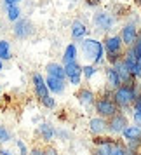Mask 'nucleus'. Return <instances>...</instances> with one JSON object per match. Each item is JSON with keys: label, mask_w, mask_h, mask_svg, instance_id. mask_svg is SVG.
<instances>
[{"label": "nucleus", "mask_w": 141, "mask_h": 155, "mask_svg": "<svg viewBox=\"0 0 141 155\" xmlns=\"http://www.w3.org/2000/svg\"><path fill=\"white\" fill-rule=\"evenodd\" d=\"M141 94V87L138 84V78H134L127 84H120L117 89H113L112 98L115 101V105L119 106V110H127L131 108L133 103L138 99V96Z\"/></svg>", "instance_id": "nucleus-1"}, {"label": "nucleus", "mask_w": 141, "mask_h": 155, "mask_svg": "<svg viewBox=\"0 0 141 155\" xmlns=\"http://www.w3.org/2000/svg\"><path fill=\"white\" fill-rule=\"evenodd\" d=\"M112 92H113L112 89H108V91L105 89L99 96H96V101H94V110H96V113L106 120L119 112V106L115 105V101L112 98Z\"/></svg>", "instance_id": "nucleus-2"}, {"label": "nucleus", "mask_w": 141, "mask_h": 155, "mask_svg": "<svg viewBox=\"0 0 141 155\" xmlns=\"http://www.w3.org/2000/svg\"><path fill=\"white\" fill-rule=\"evenodd\" d=\"M80 49L84 58L91 64H99L105 58V51H103V44L96 40V38H82L80 40Z\"/></svg>", "instance_id": "nucleus-3"}, {"label": "nucleus", "mask_w": 141, "mask_h": 155, "mask_svg": "<svg viewBox=\"0 0 141 155\" xmlns=\"http://www.w3.org/2000/svg\"><path fill=\"white\" fill-rule=\"evenodd\" d=\"M103 51L106 52V61L110 64H115L124 56V42L120 35H108L103 40Z\"/></svg>", "instance_id": "nucleus-4"}, {"label": "nucleus", "mask_w": 141, "mask_h": 155, "mask_svg": "<svg viewBox=\"0 0 141 155\" xmlns=\"http://www.w3.org/2000/svg\"><path fill=\"white\" fill-rule=\"evenodd\" d=\"M106 122H108V133L112 134V136H120V134H122V131L129 126L127 115L122 112V110H119V112L115 113L113 117H110Z\"/></svg>", "instance_id": "nucleus-5"}, {"label": "nucleus", "mask_w": 141, "mask_h": 155, "mask_svg": "<svg viewBox=\"0 0 141 155\" xmlns=\"http://www.w3.org/2000/svg\"><path fill=\"white\" fill-rule=\"evenodd\" d=\"M92 25H94V28L98 30V31H108V30L113 28V25H115V16L110 14V12H106V11H99L94 14L92 18Z\"/></svg>", "instance_id": "nucleus-6"}, {"label": "nucleus", "mask_w": 141, "mask_h": 155, "mask_svg": "<svg viewBox=\"0 0 141 155\" xmlns=\"http://www.w3.org/2000/svg\"><path fill=\"white\" fill-rule=\"evenodd\" d=\"M63 66H64V73H66V78L70 80V84L78 87L82 84V64L78 61H71V63H66Z\"/></svg>", "instance_id": "nucleus-7"}, {"label": "nucleus", "mask_w": 141, "mask_h": 155, "mask_svg": "<svg viewBox=\"0 0 141 155\" xmlns=\"http://www.w3.org/2000/svg\"><path fill=\"white\" fill-rule=\"evenodd\" d=\"M33 31H35V30H33L31 21H28V19H23V18H19V19L14 23V28H12L14 37H16V38H19V40H25V38L31 37V33H33Z\"/></svg>", "instance_id": "nucleus-8"}, {"label": "nucleus", "mask_w": 141, "mask_h": 155, "mask_svg": "<svg viewBox=\"0 0 141 155\" xmlns=\"http://www.w3.org/2000/svg\"><path fill=\"white\" fill-rule=\"evenodd\" d=\"M31 82H33V89H35V94L38 101L42 103L45 99L49 98V89H47V84H45V78L40 75V73H33V77H31Z\"/></svg>", "instance_id": "nucleus-9"}, {"label": "nucleus", "mask_w": 141, "mask_h": 155, "mask_svg": "<svg viewBox=\"0 0 141 155\" xmlns=\"http://www.w3.org/2000/svg\"><path fill=\"white\" fill-rule=\"evenodd\" d=\"M138 37H139V30H138V26L134 23H127L126 26L122 28V31H120V38H122V42H124L126 47H131L138 40Z\"/></svg>", "instance_id": "nucleus-10"}, {"label": "nucleus", "mask_w": 141, "mask_h": 155, "mask_svg": "<svg viewBox=\"0 0 141 155\" xmlns=\"http://www.w3.org/2000/svg\"><path fill=\"white\" fill-rule=\"evenodd\" d=\"M89 131H91L92 136H101V134L108 133V122L103 117H92L89 120Z\"/></svg>", "instance_id": "nucleus-11"}, {"label": "nucleus", "mask_w": 141, "mask_h": 155, "mask_svg": "<svg viewBox=\"0 0 141 155\" xmlns=\"http://www.w3.org/2000/svg\"><path fill=\"white\" fill-rule=\"evenodd\" d=\"M75 98L78 99V103L82 106H94V101H96V92L89 89V87H78Z\"/></svg>", "instance_id": "nucleus-12"}, {"label": "nucleus", "mask_w": 141, "mask_h": 155, "mask_svg": "<svg viewBox=\"0 0 141 155\" xmlns=\"http://www.w3.org/2000/svg\"><path fill=\"white\" fill-rule=\"evenodd\" d=\"M37 136L42 141H45V143H51L54 140V136H56V131H54V127L51 126L49 122H42L37 127Z\"/></svg>", "instance_id": "nucleus-13"}, {"label": "nucleus", "mask_w": 141, "mask_h": 155, "mask_svg": "<svg viewBox=\"0 0 141 155\" xmlns=\"http://www.w3.org/2000/svg\"><path fill=\"white\" fill-rule=\"evenodd\" d=\"M45 84H47L49 92H54V94H63L64 89H66V80H61V78H56V77H51V75H47V78H45Z\"/></svg>", "instance_id": "nucleus-14"}, {"label": "nucleus", "mask_w": 141, "mask_h": 155, "mask_svg": "<svg viewBox=\"0 0 141 155\" xmlns=\"http://www.w3.org/2000/svg\"><path fill=\"white\" fill-rule=\"evenodd\" d=\"M105 78H106V84H108V87L110 89H117L122 82H120V77H119V73H117V70L113 68V66H108L105 70Z\"/></svg>", "instance_id": "nucleus-15"}, {"label": "nucleus", "mask_w": 141, "mask_h": 155, "mask_svg": "<svg viewBox=\"0 0 141 155\" xmlns=\"http://www.w3.org/2000/svg\"><path fill=\"white\" fill-rule=\"evenodd\" d=\"M113 68L117 70V73H119V77H120V82L122 84H127V82H131V80H134V77L131 75V71L127 70V66L124 64V61L122 59H119L115 64H112Z\"/></svg>", "instance_id": "nucleus-16"}, {"label": "nucleus", "mask_w": 141, "mask_h": 155, "mask_svg": "<svg viewBox=\"0 0 141 155\" xmlns=\"http://www.w3.org/2000/svg\"><path fill=\"white\" fill-rule=\"evenodd\" d=\"M126 141H131V140H141V127L136 126V124H129V126L122 131L120 134Z\"/></svg>", "instance_id": "nucleus-17"}, {"label": "nucleus", "mask_w": 141, "mask_h": 155, "mask_svg": "<svg viewBox=\"0 0 141 155\" xmlns=\"http://www.w3.org/2000/svg\"><path fill=\"white\" fill-rule=\"evenodd\" d=\"M87 35V26L82 21H73L71 23V38L73 40H82Z\"/></svg>", "instance_id": "nucleus-18"}, {"label": "nucleus", "mask_w": 141, "mask_h": 155, "mask_svg": "<svg viewBox=\"0 0 141 155\" xmlns=\"http://www.w3.org/2000/svg\"><path fill=\"white\" fill-rule=\"evenodd\" d=\"M47 70V75L51 77H56V78H61V80H66V73H64V66L59 63H49L45 66Z\"/></svg>", "instance_id": "nucleus-19"}, {"label": "nucleus", "mask_w": 141, "mask_h": 155, "mask_svg": "<svg viewBox=\"0 0 141 155\" xmlns=\"http://www.w3.org/2000/svg\"><path fill=\"white\" fill-rule=\"evenodd\" d=\"M77 56H78L77 45H75V44H68L66 49H64V52H63V64L71 63V61H77Z\"/></svg>", "instance_id": "nucleus-20"}, {"label": "nucleus", "mask_w": 141, "mask_h": 155, "mask_svg": "<svg viewBox=\"0 0 141 155\" xmlns=\"http://www.w3.org/2000/svg\"><path fill=\"white\" fill-rule=\"evenodd\" d=\"M117 143H120V140L117 141ZM117 143H99V145H94L92 155H110L112 153V148L115 147Z\"/></svg>", "instance_id": "nucleus-21"}, {"label": "nucleus", "mask_w": 141, "mask_h": 155, "mask_svg": "<svg viewBox=\"0 0 141 155\" xmlns=\"http://www.w3.org/2000/svg\"><path fill=\"white\" fill-rule=\"evenodd\" d=\"M5 7V14H7V19L9 21H18L21 18V9L19 5H4Z\"/></svg>", "instance_id": "nucleus-22"}, {"label": "nucleus", "mask_w": 141, "mask_h": 155, "mask_svg": "<svg viewBox=\"0 0 141 155\" xmlns=\"http://www.w3.org/2000/svg\"><path fill=\"white\" fill-rule=\"evenodd\" d=\"M12 58V51H11V44L7 40H0V59L7 61Z\"/></svg>", "instance_id": "nucleus-23"}, {"label": "nucleus", "mask_w": 141, "mask_h": 155, "mask_svg": "<svg viewBox=\"0 0 141 155\" xmlns=\"http://www.w3.org/2000/svg\"><path fill=\"white\" fill-rule=\"evenodd\" d=\"M126 150H127V152H134V153H139V152H141V140H131V141H126Z\"/></svg>", "instance_id": "nucleus-24"}, {"label": "nucleus", "mask_w": 141, "mask_h": 155, "mask_svg": "<svg viewBox=\"0 0 141 155\" xmlns=\"http://www.w3.org/2000/svg\"><path fill=\"white\" fill-rule=\"evenodd\" d=\"M98 73V66L96 64H85V66H82V75H84L87 80L91 77H94Z\"/></svg>", "instance_id": "nucleus-25"}, {"label": "nucleus", "mask_w": 141, "mask_h": 155, "mask_svg": "<svg viewBox=\"0 0 141 155\" xmlns=\"http://www.w3.org/2000/svg\"><path fill=\"white\" fill-rule=\"evenodd\" d=\"M127 51H129V52H131V54L136 58V59H138V56L141 54V35L138 37V40H136V42L131 45V47H127Z\"/></svg>", "instance_id": "nucleus-26"}, {"label": "nucleus", "mask_w": 141, "mask_h": 155, "mask_svg": "<svg viewBox=\"0 0 141 155\" xmlns=\"http://www.w3.org/2000/svg\"><path fill=\"white\" fill-rule=\"evenodd\" d=\"M11 131H9L5 126H0V145H4V143H9L11 141Z\"/></svg>", "instance_id": "nucleus-27"}, {"label": "nucleus", "mask_w": 141, "mask_h": 155, "mask_svg": "<svg viewBox=\"0 0 141 155\" xmlns=\"http://www.w3.org/2000/svg\"><path fill=\"white\" fill-rule=\"evenodd\" d=\"M126 152H127V150H126V145L120 141V143H117V145L112 148V153H110V155H126Z\"/></svg>", "instance_id": "nucleus-28"}, {"label": "nucleus", "mask_w": 141, "mask_h": 155, "mask_svg": "<svg viewBox=\"0 0 141 155\" xmlns=\"http://www.w3.org/2000/svg\"><path fill=\"white\" fill-rule=\"evenodd\" d=\"M133 124L141 127V112H133Z\"/></svg>", "instance_id": "nucleus-29"}, {"label": "nucleus", "mask_w": 141, "mask_h": 155, "mask_svg": "<svg viewBox=\"0 0 141 155\" xmlns=\"http://www.w3.org/2000/svg\"><path fill=\"white\" fill-rule=\"evenodd\" d=\"M30 153H31V155H45V150H44L42 147H33Z\"/></svg>", "instance_id": "nucleus-30"}, {"label": "nucleus", "mask_w": 141, "mask_h": 155, "mask_svg": "<svg viewBox=\"0 0 141 155\" xmlns=\"http://www.w3.org/2000/svg\"><path fill=\"white\" fill-rule=\"evenodd\" d=\"M44 150H45V155H59L57 153V150L54 147H51V145H47V147L44 148Z\"/></svg>", "instance_id": "nucleus-31"}, {"label": "nucleus", "mask_w": 141, "mask_h": 155, "mask_svg": "<svg viewBox=\"0 0 141 155\" xmlns=\"http://www.w3.org/2000/svg\"><path fill=\"white\" fill-rule=\"evenodd\" d=\"M2 2H4V5H19L21 0H2Z\"/></svg>", "instance_id": "nucleus-32"}, {"label": "nucleus", "mask_w": 141, "mask_h": 155, "mask_svg": "<svg viewBox=\"0 0 141 155\" xmlns=\"http://www.w3.org/2000/svg\"><path fill=\"white\" fill-rule=\"evenodd\" d=\"M101 0H87V5H98Z\"/></svg>", "instance_id": "nucleus-33"}, {"label": "nucleus", "mask_w": 141, "mask_h": 155, "mask_svg": "<svg viewBox=\"0 0 141 155\" xmlns=\"http://www.w3.org/2000/svg\"><path fill=\"white\" fill-rule=\"evenodd\" d=\"M126 155H138V153H134V152H126Z\"/></svg>", "instance_id": "nucleus-34"}, {"label": "nucleus", "mask_w": 141, "mask_h": 155, "mask_svg": "<svg viewBox=\"0 0 141 155\" xmlns=\"http://www.w3.org/2000/svg\"><path fill=\"white\" fill-rule=\"evenodd\" d=\"M138 64H141V54L138 56Z\"/></svg>", "instance_id": "nucleus-35"}, {"label": "nucleus", "mask_w": 141, "mask_h": 155, "mask_svg": "<svg viewBox=\"0 0 141 155\" xmlns=\"http://www.w3.org/2000/svg\"><path fill=\"white\" fill-rule=\"evenodd\" d=\"M2 66H4V64H2V59H0V70H2Z\"/></svg>", "instance_id": "nucleus-36"}, {"label": "nucleus", "mask_w": 141, "mask_h": 155, "mask_svg": "<svg viewBox=\"0 0 141 155\" xmlns=\"http://www.w3.org/2000/svg\"><path fill=\"white\" fill-rule=\"evenodd\" d=\"M0 98H2V87H0Z\"/></svg>", "instance_id": "nucleus-37"}, {"label": "nucleus", "mask_w": 141, "mask_h": 155, "mask_svg": "<svg viewBox=\"0 0 141 155\" xmlns=\"http://www.w3.org/2000/svg\"><path fill=\"white\" fill-rule=\"evenodd\" d=\"M138 4H139V7H141V0H139V2H138Z\"/></svg>", "instance_id": "nucleus-38"}, {"label": "nucleus", "mask_w": 141, "mask_h": 155, "mask_svg": "<svg viewBox=\"0 0 141 155\" xmlns=\"http://www.w3.org/2000/svg\"><path fill=\"white\" fill-rule=\"evenodd\" d=\"M139 35H141V30H139Z\"/></svg>", "instance_id": "nucleus-39"}, {"label": "nucleus", "mask_w": 141, "mask_h": 155, "mask_svg": "<svg viewBox=\"0 0 141 155\" xmlns=\"http://www.w3.org/2000/svg\"><path fill=\"white\" fill-rule=\"evenodd\" d=\"M138 155H141V152H139V153H138Z\"/></svg>", "instance_id": "nucleus-40"}, {"label": "nucleus", "mask_w": 141, "mask_h": 155, "mask_svg": "<svg viewBox=\"0 0 141 155\" xmlns=\"http://www.w3.org/2000/svg\"><path fill=\"white\" fill-rule=\"evenodd\" d=\"M71 2H75V0H71Z\"/></svg>", "instance_id": "nucleus-41"}]
</instances>
